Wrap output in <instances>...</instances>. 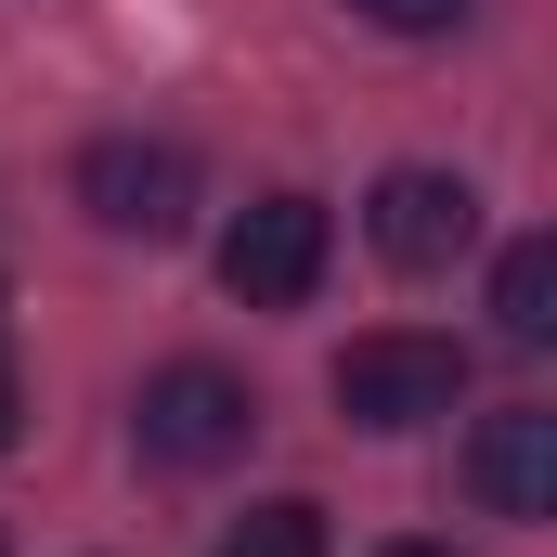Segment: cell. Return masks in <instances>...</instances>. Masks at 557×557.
<instances>
[{
	"label": "cell",
	"instance_id": "9c48e42d",
	"mask_svg": "<svg viewBox=\"0 0 557 557\" xmlns=\"http://www.w3.org/2000/svg\"><path fill=\"white\" fill-rule=\"evenodd\" d=\"M363 26H389V39H441V26H467V0H350Z\"/></svg>",
	"mask_w": 557,
	"mask_h": 557
},
{
	"label": "cell",
	"instance_id": "30bf717a",
	"mask_svg": "<svg viewBox=\"0 0 557 557\" xmlns=\"http://www.w3.org/2000/svg\"><path fill=\"white\" fill-rule=\"evenodd\" d=\"M13 428H26V389H13V350H0V454H13Z\"/></svg>",
	"mask_w": 557,
	"mask_h": 557
},
{
	"label": "cell",
	"instance_id": "7a4b0ae2",
	"mask_svg": "<svg viewBox=\"0 0 557 557\" xmlns=\"http://www.w3.org/2000/svg\"><path fill=\"white\" fill-rule=\"evenodd\" d=\"M78 208H91L104 234H131V247H169V234L195 221V156H182V143H143V131H104L78 156Z\"/></svg>",
	"mask_w": 557,
	"mask_h": 557
},
{
	"label": "cell",
	"instance_id": "8992f818",
	"mask_svg": "<svg viewBox=\"0 0 557 557\" xmlns=\"http://www.w3.org/2000/svg\"><path fill=\"white\" fill-rule=\"evenodd\" d=\"M467 480H480V506H493V519H557V416H545V403L480 416Z\"/></svg>",
	"mask_w": 557,
	"mask_h": 557
},
{
	"label": "cell",
	"instance_id": "8fae6325",
	"mask_svg": "<svg viewBox=\"0 0 557 557\" xmlns=\"http://www.w3.org/2000/svg\"><path fill=\"white\" fill-rule=\"evenodd\" d=\"M376 557H454V545H376Z\"/></svg>",
	"mask_w": 557,
	"mask_h": 557
},
{
	"label": "cell",
	"instance_id": "3957f363",
	"mask_svg": "<svg viewBox=\"0 0 557 557\" xmlns=\"http://www.w3.org/2000/svg\"><path fill=\"white\" fill-rule=\"evenodd\" d=\"M337 260V221H324V195H260L234 234H221V285L247 298V311H298L311 285Z\"/></svg>",
	"mask_w": 557,
	"mask_h": 557
},
{
	"label": "cell",
	"instance_id": "52a82bcc",
	"mask_svg": "<svg viewBox=\"0 0 557 557\" xmlns=\"http://www.w3.org/2000/svg\"><path fill=\"white\" fill-rule=\"evenodd\" d=\"M493 324H506L519 350L557 337V234H519V247L493 260Z\"/></svg>",
	"mask_w": 557,
	"mask_h": 557
},
{
	"label": "cell",
	"instance_id": "5b68a950",
	"mask_svg": "<svg viewBox=\"0 0 557 557\" xmlns=\"http://www.w3.org/2000/svg\"><path fill=\"white\" fill-rule=\"evenodd\" d=\"M363 234H376V260H389V273H454V260H467V234H480V195H467L454 169H389V182H376V208H363Z\"/></svg>",
	"mask_w": 557,
	"mask_h": 557
},
{
	"label": "cell",
	"instance_id": "ba28073f",
	"mask_svg": "<svg viewBox=\"0 0 557 557\" xmlns=\"http://www.w3.org/2000/svg\"><path fill=\"white\" fill-rule=\"evenodd\" d=\"M221 557H324V506H298V493H285V506H247V519L221 532Z\"/></svg>",
	"mask_w": 557,
	"mask_h": 557
},
{
	"label": "cell",
	"instance_id": "277c9868",
	"mask_svg": "<svg viewBox=\"0 0 557 557\" xmlns=\"http://www.w3.org/2000/svg\"><path fill=\"white\" fill-rule=\"evenodd\" d=\"M247 376H221V363H169V376H143V454L156 467H221V454H247Z\"/></svg>",
	"mask_w": 557,
	"mask_h": 557
},
{
	"label": "cell",
	"instance_id": "6da1fadb",
	"mask_svg": "<svg viewBox=\"0 0 557 557\" xmlns=\"http://www.w3.org/2000/svg\"><path fill=\"white\" fill-rule=\"evenodd\" d=\"M467 403V350L454 337H416V324H389V337H350L337 350V416L350 428H428Z\"/></svg>",
	"mask_w": 557,
	"mask_h": 557
}]
</instances>
